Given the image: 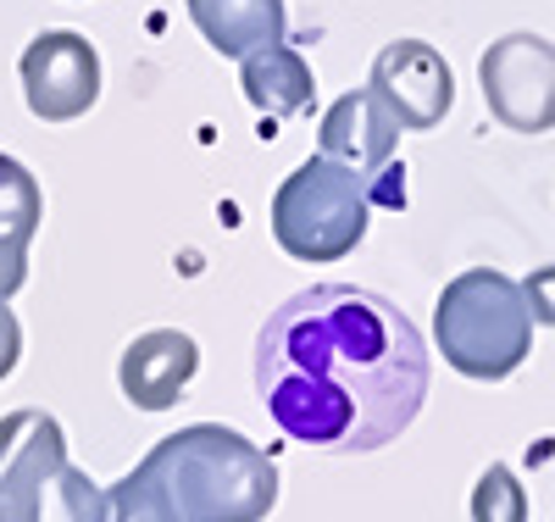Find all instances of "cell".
I'll list each match as a JSON object with an SVG mask.
<instances>
[{
	"label": "cell",
	"instance_id": "obj_16",
	"mask_svg": "<svg viewBox=\"0 0 555 522\" xmlns=\"http://www.w3.org/2000/svg\"><path fill=\"white\" fill-rule=\"evenodd\" d=\"M522 295H528L533 322L555 328V262H550V267H533V272L522 278Z\"/></svg>",
	"mask_w": 555,
	"mask_h": 522
},
{
	"label": "cell",
	"instance_id": "obj_5",
	"mask_svg": "<svg viewBox=\"0 0 555 522\" xmlns=\"http://www.w3.org/2000/svg\"><path fill=\"white\" fill-rule=\"evenodd\" d=\"M366 222H373V195H366V178H356L350 167L311 156L300 162L272 195V240L284 256L295 262H345L361 240Z\"/></svg>",
	"mask_w": 555,
	"mask_h": 522
},
{
	"label": "cell",
	"instance_id": "obj_17",
	"mask_svg": "<svg viewBox=\"0 0 555 522\" xmlns=\"http://www.w3.org/2000/svg\"><path fill=\"white\" fill-rule=\"evenodd\" d=\"M366 195H373V212H378V206L400 212V206H405V167L389 162L384 173H373V178H366Z\"/></svg>",
	"mask_w": 555,
	"mask_h": 522
},
{
	"label": "cell",
	"instance_id": "obj_9",
	"mask_svg": "<svg viewBox=\"0 0 555 522\" xmlns=\"http://www.w3.org/2000/svg\"><path fill=\"white\" fill-rule=\"evenodd\" d=\"M317 156H328L339 167H350L356 178H373L395 162V145H400V123L389 117V106L378 101L373 89H350L339 101L322 112V128H317Z\"/></svg>",
	"mask_w": 555,
	"mask_h": 522
},
{
	"label": "cell",
	"instance_id": "obj_2",
	"mask_svg": "<svg viewBox=\"0 0 555 522\" xmlns=\"http://www.w3.org/2000/svg\"><path fill=\"white\" fill-rule=\"evenodd\" d=\"M183 522H267L278 506V461L222 422H190L145 456Z\"/></svg>",
	"mask_w": 555,
	"mask_h": 522
},
{
	"label": "cell",
	"instance_id": "obj_20",
	"mask_svg": "<svg viewBox=\"0 0 555 522\" xmlns=\"http://www.w3.org/2000/svg\"><path fill=\"white\" fill-rule=\"evenodd\" d=\"M0 522H12V511H7V506H0Z\"/></svg>",
	"mask_w": 555,
	"mask_h": 522
},
{
	"label": "cell",
	"instance_id": "obj_12",
	"mask_svg": "<svg viewBox=\"0 0 555 522\" xmlns=\"http://www.w3.org/2000/svg\"><path fill=\"white\" fill-rule=\"evenodd\" d=\"M240 89L245 101L284 123V117H300L311 101H317V78H311V62L295 51V44H261V51H250L240 62Z\"/></svg>",
	"mask_w": 555,
	"mask_h": 522
},
{
	"label": "cell",
	"instance_id": "obj_7",
	"mask_svg": "<svg viewBox=\"0 0 555 522\" xmlns=\"http://www.w3.org/2000/svg\"><path fill=\"white\" fill-rule=\"evenodd\" d=\"M17 73H23V101L39 123H73L101 101V56L73 28L34 34Z\"/></svg>",
	"mask_w": 555,
	"mask_h": 522
},
{
	"label": "cell",
	"instance_id": "obj_8",
	"mask_svg": "<svg viewBox=\"0 0 555 522\" xmlns=\"http://www.w3.org/2000/svg\"><path fill=\"white\" fill-rule=\"evenodd\" d=\"M366 89L389 106V117L400 123V133H428L450 117L455 106V78H450V62L434 51L428 39H395L378 51L373 62V78Z\"/></svg>",
	"mask_w": 555,
	"mask_h": 522
},
{
	"label": "cell",
	"instance_id": "obj_4",
	"mask_svg": "<svg viewBox=\"0 0 555 522\" xmlns=\"http://www.w3.org/2000/svg\"><path fill=\"white\" fill-rule=\"evenodd\" d=\"M0 506L12 522H106V489L73 467L51 411L0 417Z\"/></svg>",
	"mask_w": 555,
	"mask_h": 522
},
{
	"label": "cell",
	"instance_id": "obj_10",
	"mask_svg": "<svg viewBox=\"0 0 555 522\" xmlns=\"http://www.w3.org/2000/svg\"><path fill=\"white\" fill-rule=\"evenodd\" d=\"M201 372V345L183 328H151L139 334L122 361H117V384L139 411H167L178 406V395L190 390V378Z\"/></svg>",
	"mask_w": 555,
	"mask_h": 522
},
{
	"label": "cell",
	"instance_id": "obj_14",
	"mask_svg": "<svg viewBox=\"0 0 555 522\" xmlns=\"http://www.w3.org/2000/svg\"><path fill=\"white\" fill-rule=\"evenodd\" d=\"M44 222V195H39V178L17 162V156H0V240L28 245Z\"/></svg>",
	"mask_w": 555,
	"mask_h": 522
},
{
	"label": "cell",
	"instance_id": "obj_13",
	"mask_svg": "<svg viewBox=\"0 0 555 522\" xmlns=\"http://www.w3.org/2000/svg\"><path fill=\"white\" fill-rule=\"evenodd\" d=\"M106 522H183V517H178L167 484L156 479V467L139 461L106 489Z\"/></svg>",
	"mask_w": 555,
	"mask_h": 522
},
{
	"label": "cell",
	"instance_id": "obj_19",
	"mask_svg": "<svg viewBox=\"0 0 555 522\" xmlns=\"http://www.w3.org/2000/svg\"><path fill=\"white\" fill-rule=\"evenodd\" d=\"M17 356H23V328H17V317L7 311V301H0V378L17 372Z\"/></svg>",
	"mask_w": 555,
	"mask_h": 522
},
{
	"label": "cell",
	"instance_id": "obj_1",
	"mask_svg": "<svg viewBox=\"0 0 555 522\" xmlns=\"http://www.w3.org/2000/svg\"><path fill=\"white\" fill-rule=\"evenodd\" d=\"M428 345L416 322L356 283H317L256 334V395L295 445L361 456L400 440L428 400Z\"/></svg>",
	"mask_w": 555,
	"mask_h": 522
},
{
	"label": "cell",
	"instance_id": "obj_6",
	"mask_svg": "<svg viewBox=\"0 0 555 522\" xmlns=\"http://www.w3.org/2000/svg\"><path fill=\"white\" fill-rule=\"evenodd\" d=\"M483 106L512 133L555 128V44L544 34H505L478 56Z\"/></svg>",
	"mask_w": 555,
	"mask_h": 522
},
{
	"label": "cell",
	"instance_id": "obj_11",
	"mask_svg": "<svg viewBox=\"0 0 555 522\" xmlns=\"http://www.w3.org/2000/svg\"><path fill=\"white\" fill-rule=\"evenodd\" d=\"M183 7H190L201 39L228 62H245L261 44H284L289 34L284 0H183Z\"/></svg>",
	"mask_w": 555,
	"mask_h": 522
},
{
	"label": "cell",
	"instance_id": "obj_18",
	"mask_svg": "<svg viewBox=\"0 0 555 522\" xmlns=\"http://www.w3.org/2000/svg\"><path fill=\"white\" fill-rule=\"evenodd\" d=\"M23 283H28V245L0 240V301H12Z\"/></svg>",
	"mask_w": 555,
	"mask_h": 522
},
{
	"label": "cell",
	"instance_id": "obj_3",
	"mask_svg": "<svg viewBox=\"0 0 555 522\" xmlns=\"http://www.w3.org/2000/svg\"><path fill=\"white\" fill-rule=\"evenodd\" d=\"M439 356L478 384H500L533 356V311L512 272L467 267L455 272L434 301Z\"/></svg>",
	"mask_w": 555,
	"mask_h": 522
},
{
	"label": "cell",
	"instance_id": "obj_15",
	"mask_svg": "<svg viewBox=\"0 0 555 522\" xmlns=\"http://www.w3.org/2000/svg\"><path fill=\"white\" fill-rule=\"evenodd\" d=\"M473 522H528V489L505 461H489L473 484Z\"/></svg>",
	"mask_w": 555,
	"mask_h": 522
}]
</instances>
